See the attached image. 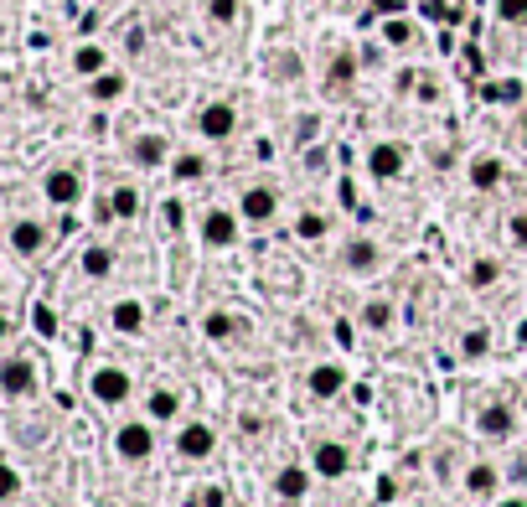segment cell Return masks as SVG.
Returning a JSON list of instances; mask_svg holds the SVG:
<instances>
[{
  "label": "cell",
  "mask_w": 527,
  "mask_h": 507,
  "mask_svg": "<svg viewBox=\"0 0 527 507\" xmlns=\"http://www.w3.org/2000/svg\"><path fill=\"white\" fill-rule=\"evenodd\" d=\"M393 321H398V306L388 301V295H367V301L357 306V326H362V332H372V337L393 332Z\"/></svg>",
  "instance_id": "obj_21"
},
{
  "label": "cell",
  "mask_w": 527,
  "mask_h": 507,
  "mask_svg": "<svg viewBox=\"0 0 527 507\" xmlns=\"http://www.w3.org/2000/svg\"><path fill=\"white\" fill-rule=\"evenodd\" d=\"M460 492H465V497H471L476 507H491L496 497H502V492H507V471H502V466H496L491 456H476L471 466H465V471H460Z\"/></svg>",
  "instance_id": "obj_9"
},
{
  "label": "cell",
  "mask_w": 527,
  "mask_h": 507,
  "mask_svg": "<svg viewBox=\"0 0 527 507\" xmlns=\"http://www.w3.org/2000/svg\"><path fill=\"white\" fill-rule=\"evenodd\" d=\"M248 316L243 311H233V306H212V311H202V337L212 342V347H238V342H248Z\"/></svg>",
  "instance_id": "obj_14"
},
{
  "label": "cell",
  "mask_w": 527,
  "mask_h": 507,
  "mask_svg": "<svg viewBox=\"0 0 527 507\" xmlns=\"http://www.w3.org/2000/svg\"><path fill=\"white\" fill-rule=\"evenodd\" d=\"M414 83H419V73H414V68H398V78H393L398 94H414Z\"/></svg>",
  "instance_id": "obj_43"
},
{
  "label": "cell",
  "mask_w": 527,
  "mask_h": 507,
  "mask_svg": "<svg viewBox=\"0 0 527 507\" xmlns=\"http://www.w3.org/2000/svg\"><path fill=\"white\" fill-rule=\"evenodd\" d=\"M166 171H171L176 187H197V182H207V176H212V161L202 151H171Z\"/></svg>",
  "instance_id": "obj_20"
},
{
  "label": "cell",
  "mask_w": 527,
  "mask_h": 507,
  "mask_svg": "<svg viewBox=\"0 0 527 507\" xmlns=\"http://www.w3.org/2000/svg\"><path fill=\"white\" fill-rule=\"evenodd\" d=\"M295 135H300V140L316 135V114H300V119H295Z\"/></svg>",
  "instance_id": "obj_44"
},
{
  "label": "cell",
  "mask_w": 527,
  "mask_h": 507,
  "mask_svg": "<svg viewBox=\"0 0 527 507\" xmlns=\"http://www.w3.org/2000/svg\"><path fill=\"white\" fill-rule=\"evenodd\" d=\"M192 228H197V244L212 249V254H228V249L243 244V218H238L233 202H207V207H197Z\"/></svg>",
  "instance_id": "obj_1"
},
{
  "label": "cell",
  "mask_w": 527,
  "mask_h": 507,
  "mask_svg": "<svg viewBox=\"0 0 527 507\" xmlns=\"http://www.w3.org/2000/svg\"><path fill=\"white\" fill-rule=\"evenodd\" d=\"M88 399H93V404H104V409L130 404V399H135V378H130V368H119V363H93V373H88Z\"/></svg>",
  "instance_id": "obj_6"
},
{
  "label": "cell",
  "mask_w": 527,
  "mask_h": 507,
  "mask_svg": "<svg viewBox=\"0 0 527 507\" xmlns=\"http://www.w3.org/2000/svg\"><path fill=\"white\" fill-rule=\"evenodd\" d=\"M481 99H486V104L512 109V104L527 99V83H522V78H491V83H481Z\"/></svg>",
  "instance_id": "obj_29"
},
{
  "label": "cell",
  "mask_w": 527,
  "mask_h": 507,
  "mask_svg": "<svg viewBox=\"0 0 527 507\" xmlns=\"http://www.w3.org/2000/svg\"><path fill=\"white\" fill-rule=\"evenodd\" d=\"M124 94H130V73H119V68H104L99 78H88V99L93 104H119Z\"/></svg>",
  "instance_id": "obj_26"
},
{
  "label": "cell",
  "mask_w": 527,
  "mask_h": 507,
  "mask_svg": "<svg viewBox=\"0 0 527 507\" xmlns=\"http://www.w3.org/2000/svg\"><path fill=\"white\" fill-rule=\"evenodd\" d=\"M269 68H274V78L295 83V78H300V57H295V52H274V57H269Z\"/></svg>",
  "instance_id": "obj_39"
},
{
  "label": "cell",
  "mask_w": 527,
  "mask_h": 507,
  "mask_svg": "<svg viewBox=\"0 0 527 507\" xmlns=\"http://www.w3.org/2000/svg\"><path fill=\"white\" fill-rule=\"evenodd\" d=\"M6 337H11V321H6V316H0V342H6Z\"/></svg>",
  "instance_id": "obj_45"
},
{
  "label": "cell",
  "mask_w": 527,
  "mask_h": 507,
  "mask_svg": "<svg viewBox=\"0 0 527 507\" xmlns=\"http://www.w3.org/2000/svg\"><path fill=\"white\" fill-rule=\"evenodd\" d=\"M486 352H491V326H486V321L465 326V337H460V363H481Z\"/></svg>",
  "instance_id": "obj_32"
},
{
  "label": "cell",
  "mask_w": 527,
  "mask_h": 507,
  "mask_svg": "<svg viewBox=\"0 0 527 507\" xmlns=\"http://www.w3.org/2000/svg\"><path fill=\"white\" fill-rule=\"evenodd\" d=\"M145 321H150V311H145V301H135V295H124V301L109 306V326L119 337H145Z\"/></svg>",
  "instance_id": "obj_22"
},
{
  "label": "cell",
  "mask_w": 527,
  "mask_h": 507,
  "mask_svg": "<svg viewBox=\"0 0 527 507\" xmlns=\"http://www.w3.org/2000/svg\"><path fill=\"white\" fill-rule=\"evenodd\" d=\"M99 218H114V223H135L140 218V187H114L109 202H99Z\"/></svg>",
  "instance_id": "obj_25"
},
{
  "label": "cell",
  "mask_w": 527,
  "mask_h": 507,
  "mask_svg": "<svg viewBox=\"0 0 527 507\" xmlns=\"http://www.w3.org/2000/svg\"><path fill=\"white\" fill-rule=\"evenodd\" d=\"M326 6H336V0H326Z\"/></svg>",
  "instance_id": "obj_46"
},
{
  "label": "cell",
  "mask_w": 527,
  "mask_h": 507,
  "mask_svg": "<svg viewBox=\"0 0 527 507\" xmlns=\"http://www.w3.org/2000/svg\"><path fill=\"white\" fill-rule=\"evenodd\" d=\"M378 37H383L393 52H409V47L419 42V21H409V16H388V21L378 26Z\"/></svg>",
  "instance_id": "obj_28"
},
{
  "label": "cell",
  "mask_w": 527,
  "mask_h": 507,
  "mask_svg": "<svg viewBox=\"0 0 527 507\" xmlns=\"http://www.w3.org/2000/svg\"><path fill=\"white\" fill-rule=\"evenodd\" d=\"M517 430H522V409L512 399H491V404L476 409V435L486 445H512Z\"/></svg>",
  "instance_id": "obj_8"
},
{
  "label": "cell",
  "mask_w": 527,
  "mask_h": 507,
  "mask_svg": "<svg viewBox=\"0 0 527 507\" xmlns=\"http://www.w3.org/2000/svg\"><path fill=\"white\" fill-rule=\"evenodd\" d=\"M78 270H83L88 280H109V275H114V249H109V244H88V249L78 254Z\"/></svg>",
  "instance_id": "obj_30"
},
{
  "label": "cell",
  "mask_w": 527,
  "mask_h": 507,
  "mask_svg": "<svg viewBox=\"0 0 527 507\" xmlns=\"http://www.w3.org/2000/svg\"><path fill=\"white\" fill-rule=\"evenodd\" d=\"M347 383H352V368L336 363V357H321V363L305 368V394L316 404H336L341 394H347Z\"/></svg>",
  "instance_id": "obj_12"
},
{
  "label": "cell",
  "mask_w": 527,
  "mask_h": 507,
  "mask_svg": "<svg viewBox=\"0 0 527 507\" xmlns=\"http://www.w3.org/2000/svg\"><path fill=\"white\" fill-rule=\"evenodd\" d=\"M130 161H135L140 171H161V166L171 161V140H166L161 130H140V135H130Z\"/></svg>",
  "instance_id": "obj_19"
},
{
  "label": "cell",
  "mask_w": 527,
  "mask_h": 507,
  "mask_svg": "<svg viewBox=\"0 0 527 507\" xmlns=\"http://www.w3.org/2000/svg\"><path fill=\"white\" fill-rule=\"evenodd\" d=\"M155 430H161V425H150L145 414H140V420H124L114 430V456L130 461V466H145L155 456V445H161V435H155Z\"/></svg>",
  "instance_id": "obj_11"
},
{
  "label": "cell",
  "mask_w": 527,
  "mask_h": 507,
  "mask_svg": "<svg viewBox=\"0 0 527 507\" xmlns=\"http://www.w3.org/2000/svg\"><path fill=\"white\" fill-rule=\"evenodd\" d=\"M217 425L212 420H186L181 430H176V440H171V451H176V461H186V466H207L212 456H217Z\"/></svg>",
  "instance_id": "obj_10"
},
{
  "label": "cell",
  "mask_w": 527,
  "mask_h": 507,
  "mask_svg": "<svg viewBox=\"0 0 527 507\" xmlns=\"http://www.w3.org/2000/svg\"><path fill=\"white\" fill-rule=\"evenodd\" d=\"M238 125H243V114H238L233 99H207V104H197V114H192V130H197V140H207V145H228V140L238 135Z\"/></svg>",
  "instance_id": "obj_4"
},
{
  "label": "cell",
  "mask_w": 527,
  "mask_h": 507,
  "mask_svg": "<svg viewBox=\"0 0 527 507\" xmlns=\"http://www.w3.org/2000/svg\"><path fill=\"white\" fill-rule=\"evenodd\" d=\"M31 321H37V332H42V337H52V332H57V316H52L47 306H37V316H31Z\"/></svg>",
  "instance_id": "obj_42"
},
{
  "label": "cell",
  "mask_w": 527,
  "mask_h": 507,
  "mask_svg": "<svg viewBox=\"0 0 527 507\" xmlns=\"http://www.w3.org/2000/svg\"><path fill=\"white\" fill-rule=\"evenodd\" d=\"M0 389H6L11 399L31 394L37 389V363H31V357H6V363H0Z\"/></svg>",
  "instance_id": "obj_23"
},
{
  "label": "cell",
  "mask_w": 527,
  "mask_h": 507,
  "mask_svg": "<svg viewBox=\"0 0 527 507\" xmlns=\"http://www.w3.org/2000/svg\"><path fill=\"white\" fill-rule=\"evenodd\" d=\"M491 16H496V26L517 32V26H527V0H491Z\"/></svg>",
  "instance_id": "obj_37"
},
{
  "label": "cell",
  "mask_w": 527,
  "mask_h": 507,
  "mask_svg": "<svg viewBox=\"0 0 527 507\" xmlns=\"http://www.w3.org/2000/svg\"><path fill=\"white\" fill-rule=\"evenodd\" d=\"M491 507H527V492H522V487H507V492L496 497Z\"/></svg>",
  "instance_id": "obj_41"
},
{
  "label": "cell",
  "mask_w": 527,
  "mask_h": 507,
  "mask_svg": "<svg viewBox=\"0 0 527 507\" xmlns=\"http://www.w3.org/2000/svg\"><path fill=\"white\" fill-rule=\"evenodd\" d=\"M104 68H109V47H104V42H78V47H73V73H78L83 83L99 78Z\"/></svg>",
  "instance_id": "obj_27"
},
{
  "label": "cell",
  "mask_w": 527,
  "mask_h": 507,
  "mask_svg": "<svg viewBox=\"0 0 527 507\" xmlns=\"http://www.w3.org/2000/svg\"><path fill=\"white\" fill-rule=\"evenodd\" d=\"M202 16H207L212 26H223V32H228V26L243 21V0H202Z\"/></svg>",
  "instance_id": "obj_34"
},
{
  "label": "cell",
  "mask_w": 527,
  "mask_h": 507,
  "mask_svg": "<svg viewBox=\"0 0 527 507\" xmlns=\"http://www.w3.org/2000/svg\"><path fill=\"white\" fill-rule=\"evenodd\" d=\"M21 492V471L16 466H6V461H0V502H11Z\"/></svg>",
  "instance_id": "obj_40"
},
{
  "label": "cell",
  "mask_w": 527,
  "mask_h": 507,
  "mask_svg": "<svg viewBox=\"0 0 527 507\" xmlns=\"http://www.w3.org/2000/svg\"><path fill=\"white\" fill-rule=\"evenodd\" d=\"M47 238H52V233H47L37 218H16V223H11V249H16L21 259H37V254L47 249Z\"/></svg>",
  "instance_id": "obj_24"
},
{
  "label": "cell",
  "mask_w": 527,
  "mask_h": 507,
  "mask_svg": "<svg viewBox=\"0 0 527 507\" xmlns=\"http://www.w3.org/2000/svg\"><path fill=\"white\" fill-rule=\"evenodd\" d=\"M305 466L316 471V482H341V476H352V445L336 435H321L305 445Z\"/></svg>",
  "instance_id": "obj_5"
},
{
  "label": "cell",
  "mask_w": 527,
  "mask_h": 507,
  "mask_svg": "<svg viewBox=\"0 0 527 507\" xmlns=\"http://www.w3.org/2000/svg\"><path fill=\"white\" fill-rule=\"evenodd\" d=\"M269 487H274V497L285 502V507H300V502L310 497V487H316V471H310L305 461H285V466L274 471Z\"/></svg>",
  "instance_id": "obj_16"
},
{
  "label": "cell",
  "mask_w": 527,
  "mask_h": 507,
  "mask_svg": "<svg viewBox=\"0 0 527 507\" xmlns=\"http://www.w3.org/2000/svg\"><path fill=\"white\" fill-rule=\"evenodd\" d=\"M502 238H507V249L527 254V202H517L512 213H507V223H502Z\"/></svg>",
  "instance_id": "obj_35"
},
{
  "label": "cell",
  "mask_w": 527,
  "mask_h": 507,
  "mask_svg": "<svg viewBox=\"0 0 527 507\" xmlns=\"http://www.w3.org/2000/svg\"><path fill=\"white\" fill-rule=\"evenodd\" d=\"M300 171L305 176H331V145H305V151H300Z\"/></svg>",
  "instance_id": "obj_38"
},
{
  "label": "cell",
  "mask_w": 527,
  "mask_h": 507,
  "mask_svg": "<svg viewBox=\"0 0 527 507\" xmlns=\"http://www.w3.org/2000/svg\"><path fill=\"white\" fill-rule=\"evenodd\" d=\"M362 171L372 176V182H403L409 176V145L403 140H372L367 151H362Z\"/></svg>",
  "instance_id": "obj_7"
},
{
  "label": "cell",
  "mask_w": 527,
  "mask_h": 507,
  "mask_svg": "<svg viewBox=\"0 0 527 507\" xmlns=\"http://www.w3.org/2000/svg\"><path fill=\"white\" fill-rule=\"evenodd\" d=\"M295 238L300 244H321V238H331V218L321 213V207H305V213L295 218Z\"/></svg>",
  "instance_id": "obj_31"
},
{
  "label": "cell",
  "mask_w": 527,
  "mask_h": 507,
  "mask_svg": "<svg viewBox=\"0 0 527 507\" xmlns=\"http://www.w3.org/2000/svg\"><path fill=\"white\" fill-rule=\"evenodd\" d=\"M228 487L223 482H197L192 492H186V507H228Z\"/></svg>",
  "instance_id": "obj_36"
},
{
  "label": "cell",
  "mask_w": 527,
  "mask_h": 507,
  "mask_svg": "<svg viewBox=\"0 0 527 507\" xmlns=\"http://www.w3.org/2000/svg\"><path fill=\"white\" fill-rule=\"evenodd\" d=\"M465 280H471V290H491L496 280H502V259H491V254H476L471 264H465Z\"/></svg>",
  "instance_id": "obj_33"
},
{
  "label": "cell",
  "mask_w": 527,
  "mask_h": 507,
  "mask_svg": "<svg viewBox=\"0 0 527 507\" xmlns=\"http://www.w3.org/2000/svg\"><path fill=\"white\" fill-rule=\"evenodd\" d=\"M181 409H186V399H181V389H171V383H155V389L145 394V404H140V414L150 425H176Z\"/></svg>",
  "instance_id": "obj_18"
},
{
  "label": "cell",
  "mask_w": 527,
  "mask_h": 507,
  "mask_svg": "<svg viewBox=\"0 0 527 507\" xmlns=\"http://www.w3.org/2000/svg\"><path fill=\"white\" fill-rule=\"evenodd\" d=\"M357 73H362V57L352 47H336L331 63L321 68V94L326 99H347L352 88H357Z\"/></svg>",
  "instance_id": "obj_15"
},
{
  "label": "cell",
  "mask_w": 527,
  "mask_h": 507,
  "mask_svg": "<svg viewBox=\"0 0 527 507\" xmlns=\"http://www.w3.org/2000/svg\"><path fill=\"white\" fill-rule=\"evenodd\" d=\"M336 264H341V275H352V280H378L388 270V249H383V238H372V233H347L341 249H336Z\"/></svg>",
  "instance_id": "obj_3"
},
{
  "label": "cell",
  "mask_w": 527,
  "mask_h": 507,
  "mask_svg": "<svg viewBox=\"0 0 527 507\" xmlns=\"http://www.w3.org/2000/svg\"><path fill=\"white\" fill-rule=\"evenodd\" d=\"M233 207H238L243 228H274L279 213H285V192H279L274 182H264V176H254V182H243L233 192Z\"/></svg>",
  "instance_id": "obj_2"
},
{
  "label": "cell",
  "mask_w": 527,
  "mask_h": 507,
  "mask_svg": "<svg viewBox=\"0 0 527 507\" xmlns=\"http://www.w3.org/2000/svg\"><path fill=\"white\" fill-rule=\"evenodd\" d=\"M465 187H471L476 197H496L507 187V161L496 151H471L465 156Z\"/></svg>",
  "instance_id": "obj_13"
},
{
  "label": "cell",
  "mask_w": 527,
  "mask_h": 507,
  "mask_svg": "<svg viewBox=\"0 0 527 507\" xmlns=\"http://www.w3.org/2000/svg\"><path fill=\"white\" fill-rule=\"evenodd\" d=\"M42 197H47L52 207H78V202H83V171H78V166H52V171L42 176Z\"/></svg>",
  "instance_id": "obj_17"
}]
</instances>
